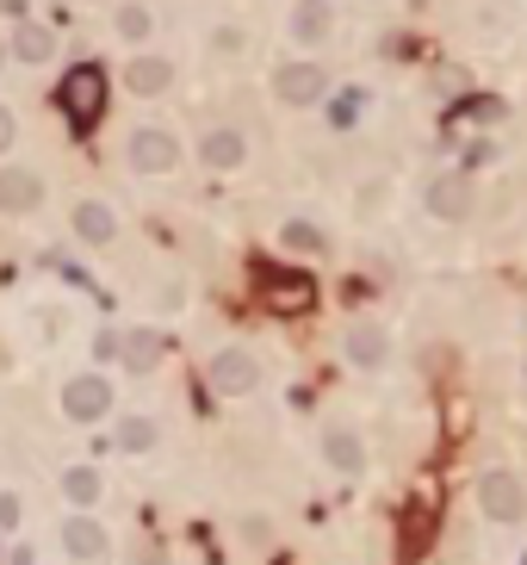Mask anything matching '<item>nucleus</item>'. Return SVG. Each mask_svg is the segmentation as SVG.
<instances>
[{
	"mask_svg": "<svg viewBox=\"0 0 527 565\" xmlns=\"http://www.w3.org/2000/svg\"><path fill=\"white\" fill-rule=\"evenodd\" d=\"M57 106L75 131H94L99 118H106V69L99 62H75L57 87Z\"/></svg>",
	"mask_w": 527,
	"mask_h": 565,
	"instance_id": "1",
	"label": "nucleus"
},
{
	"mask_svg": "<svg viewBox=\"0 0 527 565\" xmlns=\"http://www.w3.org/2000/svg\"><path fill=\"white\" fill-rule=\"evenodd\" d=\"M125 162H131L137 175H174L180 168V137L168 125H137L125 137Z\"/></svg>",
	"mask_w": 527,
	"mask_h": 565,
	"instance_id": "2",
	"label": "nucleus"
},
{
	"mask_svg": "<svg viewBox=\"0 0 527 565\" xmlns=\"http://www.w3.org/2000/svg\"><path fill=\"white\" fill-rule=\"evenodd\" d=\"M478 509H484L490 522H522L527 516V485L508 467L478 472Z\"/></svg>",
	"mask_w": 527,
	"mask_h": 565,
	"instance_id": "3",
	"label": "nucleus"
},
{
	"mask_svg": "<svg viewBox=\"0 0 527 565\" xmlns=\"http://www.w3.org/2000/svg\"><path fill=\"white\" fill-rule=\"evenodd\" d=\"M273 99L280 106H317V99H329V69L323 62H280L273 69Z\"/></svg>",
	"mask_w": 527,
	"mask_h": 565,
	"instance_id": "4",
	"label": "nucleus"
},
{
	"mask_svg": "<svg viewBox=\"0 0 527 565\" xmlns=\"http://www.w3.org/2000/svg\"><path fill=\"white\" fill-rule=\"evenodd\" d=\"M261 298L280 317H298V311H311V305H317V280H311V273H298V268H261Z\"/></svg>",
	"mask_w": 527,
	"mask_h": 565,
	"instance_id": "5",
	"label": "nucleus"
},
{
	"mask_svg": "<svg viewBox=\"0 0 527 565\" xmlns=\"http://www.w3.org/2000/svg\"><path fill=\"white\" fill-rule=\"evenodd\" d=\"M206 379H211L218 398H248V391L261 386V361H255L248 349H218L211 354V367H206Z\"/></svg>",
	"mask_w": 527,
	"mask_h": 565,
	"instance_id": "6",
	"label": "nucleus"
},
{
	"mask_svg": "<svg viewBox=\"0 0 527 565\" xmlns=\"http://www.w3.org/2000/svg\"><path fill=\"white\" fill-rule=\"evenodd\" d=\"M422 205H429V217H441V224H459V217H471V175H466V168L434 175L429 187H422Z\"/></svg>",
	"mask_w": 527,
	"mask_h": 565,
	"instance_id": "7",
	"label": "nucleus"
},
{
	"mask_svg": "<svg viewBox=\"0 0 527 565\" xmlns=\"http://www.w3.org/2000/svg\"><path fill=\"white\" fill-rule=\"evenodd\" d=\"M113 410V386L99 379V373H75L69 386H62V416L69 423H99Z\"/></svg>",
	"mask_w": 527,
	"mask_h": 565,
	"instance_id": "8",
	"label": "nucleus"
},
{
	"mask_svg": "<svg viewBox=\"0 0 527 565\" xmlns=\"http://www.w3.org/2000/svg\"><path fill=\"white\" fill-rule=\"evenodd\" d=\"M341 354H348V367L378 373L385 361H391V336L378 330L373 317H360V323H348V336H341Z\"/></svg>",
	"mask_w": 527,
	"mask_h": 565,
	"instance_id": "9",
	"label": "nucleus"
},
{
	"mask_svg": "<svg viewBox=\"0 0 527 565\" xmlns=\"http://www.w3.org/2000/svg\"><path fill=\"white\" fill-rule=\"evenodd\" d=\"M199 162H206L211 175H236L248 162V137L236 131V125H211V131L199 137Z\"/></svg>",
	"mask_w": 527,
	"mask_h": 565,
	"instance_id": "10",
	"label": "nucleus"
},
{
	"mask_svg": "<svg viewBox=\"0 0 527 565\" xmlns=\"http://www.w3.org/2000/svg\"><path fill=\"white\" fill-rule=\"evenodd\" d=\"M285 32H292V44H304V50L329 44V32H336V0H298L292 20H285Z\"/></svg>",
	"mask_w": 527,
	"mask_h": 565,
	"instance_id": "11",
	"label": "nucleus"
},
{
	"mask_svg": "<svg viewBox=\"0 0 527 565\" xmlns=\"http://www.w3.org/2000/svg\"><path fill=\"white\" fill-rule=\"evenodd\" d=\"M44 205V180L32 168H0V217H32Z\"/></svg>",
	"mask_w": 527,
	"mask_h": 565,
	"instance_id": "12",
	"label": "nucleus"
},
{
	"mask_svg": "<svg viewBox=\"0 0 527 565\" xmlns=\"http://www.w3.org/2000/svg\"><path fill=\"white\" fill-rule=\"evenodd\" d=\"M69 224H75V236L87 243V249H106V243H118V212L106 205V199H75Z\"/></svg>",
	"mask_w": 527,
	"mask_h": 565,
	"instance_id": "13",
	"label": "nucleus"
},
{
	"mask_svg": "<svg viewBox=\"0 0 527 565\" xmlns=\"http://www.w3.org/2000/svg\"><path fill=\"white\" fill-rule=\"evenodd\" d=\"M323 460H329L341 479H360V472H366V442H360L348 423H336V429H323Z\"/></svg>",
	"mask_w": 527,
	"mask_h": 565,
	"instance_id": "14",
	"label": "nucleus"
},
{
	"mask_svg": "<svg viewBox=\"0 0 527 565\" xmlns=\"http://www.w3.org/2000/svg\"><path fill=\"white\" fill-rule=\"evenodd\" d=\"M125 87H131L137 99H155V94H168L174 87V62L168 57H131V69H125Z\"/></svg>",
	"mask_w": 527,
	"mask_h": 565,
	"instance_id": "15",
	"label": "nucleus"
},
{
	"mask_svg": "<svg viewBox=\"0 0 527 565\" xmlns=\"http://www.w3.org/2000/svg\"><path fill=\"white\" fill-rule=\"evenodd\" d=\"M7 50H13L20 62H32V69H38V62L57 57V32H50L44 20H20V25H13V38H7Z\"/></svg>",
	"mask_w": 527,
	"mask_h": 565,
	"instance_id": "16",
	"label": "nucleus"
},
{
	"mask_svg": "<svg viewBox=\"0 0 527 565\" xmlns=\"http://www.w3.org/2000/svg\"><path fill=\"white\" fill-rule=\"evenodd\" d=\"M62 546H69V560H99L106 553V528L94 516H69L62 522Z\"/></svg>",
	"mask_w": 527,
	"mask_h": 565,
	"instance_id": "17",
	"label": "nucleus"
},
{
	"mask_svg": "<svg viewBox=\"0 0 527 565\" xmlns=\"http://www.w3.org/2000/svg\"><path fill=\"white\" fill-rule=\"evenodd\" d=\"M113 32L125 44H150V32H155L150 0H118V7H113Z\"/></svg>",
	"mask_w": 527,
	"mask_h": 565,
	"instance_id": "18",
	"label": "nucleus"
},
{
	"mask_svg": "<svg viewBox=\"0 0 527 565\" xmlns=\"http://www.w3.org/2000/svg\"><path fill=\"white\" fill-rule=\"evenodd\" d=\"M118 354H125V367H131V373H150L155 361H162V336H155V330L118 336Z\"/></svg>",
	"mask_w": 527,
	"mask_h": 565,
	"instance_id": "19",
	"label": "nucleus"
},
{
	"mask_svg": "<svg viewBox=\"0 0 527 565\" xmlns=\"http://www.w3.org/2000/svg\"><path fill=\"white\" fill-rule=\"evenodd\" d=\"M280 249H292V255H323V249H329V236H323L311 217H285V224H280Z\"/></svg>",
	"mask_w": 527,
	"mask_h": 565,
	"instance_id": "20",
	"label": "nucleus"
},
{
	"mask_svg": "<svg viewBox=\"0 0 527 565\" xmlns=\"http://www.w3.org/2000/svg\"><path fill=\"white\" fill-rule=\"evenodd\" d=\"M62 497H69L75 509H94L99 504V472L94 467H69L62 472Z\"/></svg>",
	"mask_w": 527,
	"mask_h": 565,
	"instance_id": "21",
	"label": "nucleus"
},
{
	"mask_svg": "<svg viewBox=\"0 0 527 565\" xmlns=\"http://www.w3.org/2000/svg\"><path fill=\"white\" fill-rule=\"evenodd\" d=\"M155 442H162V429H155L150 416H125V423H118V448L125 454H150Z\"/></svg>",
	"mask_w": 527,
	"mask_h": 565,
	"instance_id": "22",
	"label": "nucleus"
},
{
	"mask_svg": "<svg viewBox=\"0 0 527 565\" xmlns=\"http://www.w3.org/2000/svg\"><path fill=\"white\" fill-rule=\"evenodd\" d=\"M360 113H366V87H341V94L329 99V125H336V131H354Z\"/></svg>",
	"mask_w": 527,
	"mask_h": 565,
	"instance_id": "23",
	"label": "nucleus"
},
{
	"mask_svg": "<svg viewBox=\"0 0 527 565\" xmlns=\"http://www.w3.org/2000/svg\"><path fill=\"white\" fill-rule=\"evenodd\" d=\"M508 113V106H503V99H466V106H459V118H471V125H496V118H503Z\"/></svg>",
	"mask_w": 527,
	"mask_h": 565,
	"instance_id": "24",
	"label": "nucleus"
},
{
	"mask_svg": "<svg viewBox=\"0 0 527 565\" xmlns=\"http://www.w3.org/2000/svg\"><path fill=\"white\" fill-rule=\"evenodd\" d=\"M20 516H25V504L13 491H0V528H20Z\"/></svg>",
	"mask_w": 527,
	"mask_h": 565,
	"instance_id": "25",
	"label": "nucleus"
},
{
	"mask_svg": "<svg viewBox=\"0 0 527 565\" xmlns=\"http://www.w3.org/2000/svg\"><path fill=\"white\" fill-rule=\"evenodd\" d=\"M13 137H20V118H13V106H0V156L13 150Z\"/></svg>",
	"mask_w": 527,
	"mask_h": 565,
	"instance_id": "26",
	"label": "nucleus"
},
{
	"mask_svg": "<svg viewBox=\"0 0 527 565\" xmlns=\"http://www.w3.org/2000/svg\"><path fill=\"white\" fill-rule=\"evenodd\" d=\"M7 565H38V560H32V546H13V553H7Z\"/></svg>",
	"mask_w": 527,
	"mask_h": 565,
	"instance_id": "27",
	"label": "nucleus"
},
{
	"mask_svg": "<svg viewBox=\"0 0 527 565\" xmlns=\"http://www.w3.org/2000/svg\"><path fill=\"white\" fill-rule=\"evenodd\" d=\"M7 57H13V50H7V38H0V69H7Z\"/></svg>",
	"mask_w": 527,
	"mask_h": 565,
	"instance_id": "28",
	"label": "nucleus"
},
{
	"mask_svg": "<svg viewBox=\"0 0 527 565\" xmlns=\"http://www.w3.org/2000/svg\"><path fill=\"white\" fill-rule=\"evenodd\" d=\"M522 373H527V361H522Z\"/></svg>",
	"mask_w": 527,
	"mask_h": 565,
	"instance_id": "29",
	"label": "nucleus"
},
{
	"mask_svg": "<svg viewBox=\"0 0 527 565\" xmlns=\"http://www.w3.org/2000/svg\"><path fill=\"white\" fill-rule=\"evenodd\" d=\"M522 565H527V560H522Z\"/></svg>",
	"mask_w": 527,
	"mask_h": 565,
	"instance_id": "30",
	"label": "nucleus"
}]
</instances>
